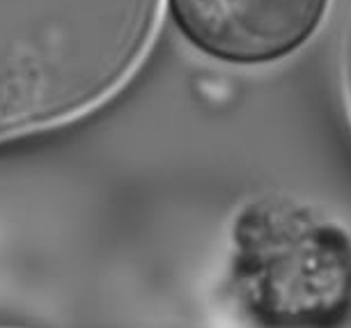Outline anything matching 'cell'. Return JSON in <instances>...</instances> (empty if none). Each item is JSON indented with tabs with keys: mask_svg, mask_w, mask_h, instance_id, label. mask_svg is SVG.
I'll return each mask as SVG.
<instances>
[{
	"mask_svg": "<svg viewBox=\"0 0 351 328\" xmlns=\"http://www.w3.org/2000/svg\"><path fill=\"white\" fill-rule=\"evenodd\" d=\"M186 39L202 53L237 64L282 60L306 46L330 0H170Z\"/></svg>",
	"mask_w": 351,
	"mask_h": 328,
	"instance_id": "cell-1",
	"label": "cell"
},
{
	"mask_svg": "<svg viewBox=\"0 0 351 328\" xmlns=\"http://www.w3.org/2000/svg\"><path fill=\"white\" fill-rule=\"evenodd\" d=\"M335 71H337V92L344 108V115L351 127V0H347V8L342 14L340 35L335 44Z\"/></svg>",
	"mask_w": 351,
	"mask_h": 328,
	"instance_id": "cell-2",
	"label": "cell"
}]
</instances>
